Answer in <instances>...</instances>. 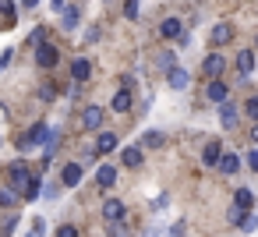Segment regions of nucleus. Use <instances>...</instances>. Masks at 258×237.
<instances>
[{"label": "nucleus", "instance_id": "obj_1", "mask_svg": "<svg viewBox=\"0 0 258 237\" xmlns=\"http://www.w3.org/2000/svg\"><path fill=\"white\" fill-rule=\"evenodd\" d=\"M8 177H11V188H15L22 198H29V202L39 198V181L29 173V166H25L22 159H15V163L8 166Z\"/></svg>", "mask_w": 258, "mask_h": 237}, {"label": "nucleus", "instance_id": "obj_2", "mask_svg": "<svg viewBox=\"0 0 258 237\" xmlns=\"http://www.w3.org/2000/svg\"><path fill=\"white\" fill-rule=\"evenodd\" d=\"M46 138H50V128H46V124H32V128L25 131V138L18 142V149H22V152H32V149L46 145Z\"/></svg>", "mask_w": 258, "mask_h": 237}, {"label": "nucleus", "instance_id": "obj_3", "mask_svg": "<svg viewBox=\"0 0 258 237\" xmlns=\"http://www.w3.org/2000/svg\"><path fill=\"white\" fill-rule=\"evenodd\" d=\"M103 117H106L103 106H85V110H82V128H85V131H96V128L103 124Z\"/></svg>", "mask_w": 258, "mask_h": 237}, {"label": "nucleus", "instance_id": "obj_4", "mask_svg": "<svg viewBox=\"0 0 258 237\" xmlns=\"http://www.w3.org/2000/svg\"><path fill=\"white\" fill-rule=\"evenodd\" d=\"M82 177H85V166H82V163H68L64 173H60V184H64V188H78Z\"/></svg>", "mask_w": 258, "mask_h": 237}, {"label": "nucleus", "instance_id": "obj_5", "mask_svg": "<svg viewBox=\"0 0 258 237\" xmlns=\"http://www.w3.org/2000/svg\"><path fill=\"white\" fill-rule=\"evenodd\" d=\"M57 61H60V50H57V46H50V43H43V46L36 50V64H39V68H53Z\"/></svg>", "mask_w": 258, "mask_h": 237}, {"label": "nucleus", "instance_id": "obj_6", "mask_svg": "<svg viewBox=\"0 0 258 237\" xmlns=\"http://www.w3.org/2000/svg\"><path fill=\"white\" fill-rule=\"evenodd\" d=\"M103 219L106 223H120L124 219V202L120 198H106L103 202Z\"/></svg>", "mask_w": 258, "mask_h": 237}, {"label": "nucleus", "instance_id": "obj_7", "mask_svg": "<svg viewBox=\"0 0 258 237\" xmlns=\"http://www.w3.org/2000/svg\"><path fill=\"white\" fill-rule=\"evenodd\" d=\"M117 145H120V138H117L113 131H103V135L96 138V156H110Z\"/></svg>", "mask_w": 258, "mask_h": 237}, {"label": "nucleus", "instance_id": "obj_8", "mask_svg": "<svg viewBox=\"0 0 258 237\" xmlns=\"http://www.w3.org/2000/svg\"><path fill=\"white\" fill-rule=\"evenodd\" d=\"M202 71H205L209 78H216V75H223V71H226V57H223V53H212V57H205V64H202Z\"/></svg>", "mask_w": 258, "mask_h": 237}, {"label": "nucleus", "instance_id": "obj_9", "mask_svg": "<svg viewBox=\"0 0 258 237\" xmlns=\"http://www.w3.org/2000/svg\"><path fill=\"white\" fill-rule=\"evenodd\" d=\"M166 82H170V89L184 92V89H187V82H191V75H187L184 68H170V71H166Z\"/></svg>", "mask_w": 258, "mask_h": 237}, {"label": "nucleus", "instance_id": "obj_10", "mask_svg": "<svg viewBox=\"0 0 258 237\" xmlns=\"http://www.w3.org/2000/svg\"><path fill=\"white\" fill-rule=\"evenodd\" d=\"M230 36H233V29H230L226 22H219V25H212V32H209V39H212V46H223V43H230Z\"/></svg>", "mask_w": 258, "mask_h": 237}, {"label": "nucleus", "instance_id": "obj_11", "mask_svg": "<svg viewBox=\"0 0 258 237\" xmlns=\"http://www.w3.org/2000/svg\"><path fill=\"white\" fill-rule=\"evenodd\" d=\"M237 71H240V78H247L254 71V50H240L237 53Z\"/></svg>", "mask_w": 258, "mask_h": 237}, {"label": "nucleus", "instance_id": "obj_12", "mask_svg": "<svg viewBox=\"0 0 258 237\" xmlns=\"http://www.w3.org/2000/svg\"><path fill=\"white\" fill-rule=\"evenodd\" d=\"M205 96H209L212 103H226V99H230V89H226V82H209Z\"/></svg>", "mask_w": 258, "mask_h": 237}, {"label": "nucleus", "instance_id": "obj_13", "mask_svg": "<svg viewBox=\"0 0 258 237\" xmlns=\"http://www.w3.org/2000/svg\"><path fill=\"white\" fill-rule=\"evenodd\" d=\"M110 110H113V113H127V110H131V89H120V92H113V103H110Z\"/></svg>", "mask_w": 258, "mask_h": 237}, {"label": "nucleus", "instance_id": "obj_14", "mask_svg": "<svg viewBox=\"0 0 258 237\" xmlns=\"http://www.w3.org/2000/svg\"><path fill=\"white\" fill-rule=\"evenodd\" d=\"M219 124L223 128H237V106L226 99V103H219Z\"/></svg>", "mask_w": 258, "mask_h": 237}, {"label": "nucleus", "instance_id": "obj_15", "mask_svg": "<svg viewBox=\"0 0 258 237\" xmlns=\"http://www.w3.org/2000/svg\"><path fill=\"white\" fill-rule=\"evenodd\" d=\"M219 156H223V145H219V142H209V145L202 149V163H205V166H219Z\"/></svg>", "mask_w": 258, "mask_h": 237}, {"label": "nucleus", "instance_id": "obj_16", "mask_svg": "<svg viewBox=\"0 0 258 237\" xmlns=\"http://www.w3.org/2000/svg\"><path fill=\"white\" fill-rule=\"evenodd\" d=\"M159 32H163L166 39H180V36H184V29H180V18H163Z\"/></svg>", "mask_w": 258, "mask_h": 237}, {"label": "nucleus", "instance_id": "obj_17", "mask_svg": "<svg viewBox=\"0 0 258 237\" xmlns=\"http://www.w3.org/2000/svg\"><path fill=\"white\" fill-rule=\"evenodd\" d=\"M96 181H99V188H113V184H117V166H110V163L99 166V170H96Z\"/></svg>", "mask_w": 258, "mask_h": 237}, {"label": "nucleus", "instance_id": "obj_18", "mask_svg": "<svg viewBox=\"0 0 258 237\" xmlns=\"http://www.w3.org/2000/svg\"><path fill=\"white\" fill-rule=\"evenodd\" d=\"M89 71H92V68H89V61H85V57H78V61L71 64V82H78V85H82V82L89 78Z\"/></svg>", "mask_w": 258, "mask_h": 237}, {"label": "nucleus", "instance_id": "obj_19", "mask_svg": "<svg viewBox=\"0 0 258 237\" xmlns=\"http://www.w3.org/2000/svg\"><path fill=\"white\" fill-rule=\"evenodd\" d=\"M219 170H223L226 177H233V173L240 170V159H237L233 152H223V156H219Z\"/></svg>", "mask_w": 258, "mask_h": 237}, {"label": "nucleus", "instance_id": "obj_20", "mask_svg": "<svg viewBox=\"0 0 258 237\" xmlns=\"http://www.w3.org/2000/svg\"><path fill=\"white\" fill-rule=\"evenodd\" d=\"M120 163H124V166H142V145L124 149V152H120Z\"/></svg>", "mask_w": 258, "mask_h": 237}, {"label": "nucleus", "instance_id": "obj_21", "mask_svg": "<svg viewBox=\"0 0 258 237\" xmlns=\"http://www.w3.org/2000/svg\"><path fill=\"white\" fill-rule=\"evenodd\" d=\"M233 205H237V209H244V212H247V209H251V205H254V195H251V191H247V188H240V191H233Z\"/></svg>", "mask_w": 258, "mask_h": 237}, {"label": "nucleus", "instance_id": "obj_22", "mask_svg": "<svg viewBox=\"0 0 258 237\" xmlns=\"http://www.w3.org/2000/svg\"><path fill=\"white\" fill-rule=\"evenodd\" d=\"M60 22H64L68 32H75V29H78V8H64V11H60Z\"/></svg>", "mask_w": 258, "mask_h": 237}, {"label": "nucleus", "instance_id": "obj_23", "mask_svg": "<svg viewBox=\"0 0 258 237\" xmlns=\"http://www.w3.org/2000/svg\"><path fill=\"white\" fill-rule=\"evenodd\" d=\"M18 198H22V195H18L15 188H0V205H4V209H11V205H18Z\"/></svg>", "mask_w": 258, "mask_h": 237}, {"label": "nucleus", "instance_id": "obj_24", "mask_svg": "<svg viewBox=\"0 0 258 237\" xmlns=\"http://www.w3.org/2000/svg\"><path fill=\"white\" fill-rule=\"evenodd\" d=\"M142 145H145V149H159V145H163V131H145V135H142Z\"/></svg>", "mask_w": 258, "mask_h": 237}, {"label": "nucleus", "instance_id": "obj_25", "mask_svg": "<svg viewBox=\"0 0 258 237\" xmlns=\"http://www.w3.org/2000/svg\"><path fill=\"white\" fill-rule=\"evenodd\" d=\"M57 145H60V131H50V138H46V145H43V152H46V159L57 152Z\"/></svg>", "mask_w": 258, "mask_h": 237}, {"label": "nucleus", "instance_id": "obj_26", "mask_svg": "<svg viewBox=\"0 0 258 237\" xmlns=\"http://www.w3.org/2000/svg\"><path fill=\"white\" fill-rule=\"evenodd\" d=\"M240 230H244V233H254V230H258V212H247V216L240 219Z\"/></svg>", "mask_w": 258, "mask_h": 237}, {"label": "nucleus", "instance_id": "obj_27", "mask_svg": "<svg viewBox=\"0 0 258 237\" xmlns=\"http://www.w3.org/2000/svg\"><path fill=\"white\" fill-rule=\"evenodd\" d=\"M43 233H46V219H43V216H36V219H32V230H29L25 237H43Z\"/></svg>", "mask_w": 258, "mask_h": 237}, {"label": "nucleus", "instance_id": "obj_28", "mask_svg": "<svg viewBox=\"0 0 258 237\" xmlns=\"http://www.w3.org/2000/svg\"><path fill=\"white\" fill-rule=\"evenodd\" d=\"M244 113H247V117H251V121L258 124V96H251V99L244 103Z\"/></svg>", "mask_w": 258, "mask_h": 237}, {"label": "nucleus", "instance_id": "obj_29", "mask_svg": "<svg viewBox=\"0 0 258 237\" xmlns=\"http://www.w3.org/2000/svg\"><path fill=\"white\" fill-rule=\"evenodd\" d=\"M15 226H18V219H15V216H8L4 223H0V237H11V233H15Z\"/></svg>", "mask_w": 258, "mask_h": 237}, {"label": "nucleus", "instance_id": "obj_30", "mask_svg": "<svg viewBox=\"0 0 258 237\" xmlns=\"http://www.w3.org/2000/svg\"><path fill=\"white\" fill-rule=\"evenodd\" d=\"M29 46H32V50L43 46V29H32V32H29Z\"/></svg>", "mask_w": 258, "mask_h": 237}, {"label": "nucleus", "instance_id": "obj_31", "mask_svg": "<svg viewBox=\"0 0 258 237\" xmlns=\"http://www.w3.org/2000/svg\"><path fill=\"white\" fill-rule=\"evenodd\" d=\"M57 191H60V188H57V184H46V188H43V195H39V198H46V202H57Z\"/></svg>", "mask_w": 258, "mask_h": 237}, {"label": "nucleus", "instance_id": "obj_32", "mask_svg": "<svg viewBox=\"0 0 258 237\" xmlns=\"http://www.w3.org/2000/svg\"><path fill=\"white\" fill-rule=\"evenodd\" d=\"M124 15H127L131 22L138 18V0H127V4H124Z\"/></svg>", "mask_w": 258, "mask_h": 237}, {"label": "nucleus", "instance_id": "obj_33", "mask_svg": "<svg viewBox=\"0 0 258 237\" xmlns=\"http://www.w3.org/2000/svg\"><path fill=\"white\" fill-rule=\"evenodd\" d=\"M244 216H247V212H244V209H237V205H233V209H230V223H237V226H240V219H244Z\"/></svg>", "mask_w": 258, "mask_h": 237}, {"label": "nucleus", "instance_id": "obj_34", "mask_svg": "<svg viewBox=\"0 0 258 237\" xmlns=\"http://www.w3.org/2000/svg\"><path fill=\"white\" fill-rule=\"evenodd\" d=\"M110 237H124V223H110Z\"/></svg>", "mask_w": 258, "mask_h": 237}, {"label": "nucleus", "instance_id": "obj_35", "mask_svg": "<svg viewBox=\"0 0 258 237\" xmlns=\"http://www.w3.org/2000/svg\"><path fill=\"white\" fill-rule=\"evenodd\" d=\"M247 166H251V170H258V149H251V152H247Z\"/></svg>", "mask_w": 258, "mask_h": 237}, {"label": "nucleus", "instance_id": "obj_36", "mask_svg": "<svg viewBox=\"0 0 258 237\" xmlns=\"http://www.w3.org/2000/svg\"><path fill=\"white\" fill-rule=\"evenodd\" d=\"M57 237H78V230H75V226H60Z\"/></svg>", "mask_w": 258, "mask_h": 237}, {"label": "nucleus", "instance_id": "obj_37", "mask_svg": "<svg viewBox=\"0 0 258 237\" xmlns=\"http://www.w3.org/2000/svg\"><path fill=\"white\" fill-rule=\"evenodd\" d=\"M8 64H11V50H4V53H0V71H4Z\"/></svg>", "mask_w": 258, "mask_h": 237}, {"label": "nucleus", "instance_id": "obj_38", "mask_svg": "<svg viewBox=\"0 0 258 237\" xmlns=\"http://www.w3.org/2000/svg\"><path fill=\"white\" fill-rule=\"evenodd\" d=\"M50 4H53V11H57V15H60V11L68 8V4H64V0H50Z\"/></svg>", "mask_w": 258, "mask_h": 237}, {"label": "nucleus", "instance_id": "obj_39", "mask_svg": "<svg viewBox=\"0 0 258 237\" xmlns=\"http://www.w3.org/2000/svg\"><path fill=\"white\" fill-rule=\"evenodd\" d=\"M36 4H39V0H22V8H25V11H32Z\"/></svg>", "mask_w": 258, "mask_h": 237}, {"label": "nucleus", "instance_id": "obj_40", "mask_svg": "<svg viewBox=\"0 0 258 237\" xmlns=\"http://www.w3.org/2000/svg\"><path fill=\"white\" fill-rule=\"evenodd\" d=\"M251 142H254V145H258V124H254V131H251Z\"/></svg>", "mask_w": 258, "mask_h": 237}, {"label": "nucleus", "instance_id": "obj_41", "mask_svg": "<svg viewBox=\"0 0 258 237\" xmlns=\"http://www.w3.org/2000/svg\"><path fill=\"white\" fill-rule=\"evenodd\" d=\"M195 4H198V0H195Z\"/></svg>", "mask_w": 258, "mask_h": 237}]
</instances>
